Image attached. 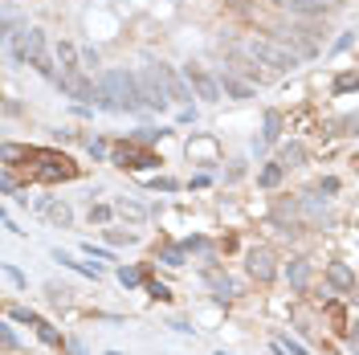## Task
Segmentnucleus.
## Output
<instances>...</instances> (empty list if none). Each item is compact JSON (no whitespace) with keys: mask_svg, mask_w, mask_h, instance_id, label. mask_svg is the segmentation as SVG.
<instances>
[{"mask_svg":"<svg viewBox=\"0 0 359 355\" xmlns=\"http://www.w3.org/2000/svg\"><path fill=\"white\" fill-rule=\"evenodd\" d=\"M17 168H25V176L37 180V184L78 180V164L70 155H61V151H49V147H25V155H21Z\"/></svg>","mask_w":359,"mask_h":355,"instance_id":"1","label":"nucleus"},{"mask_svg":"<svg viewBox=\"0 0 359 355\" xmlns=\"http://www.w3.org/2000/svg\"><path fill=\"white\" fill-rule=\"evenodd\" d=\"M286 274H290V286H294V290H307V282H311V262H307V258H294V262L286 266Z\"/></svg>","mask_w":359,"mask_h":355,"instance_id":"14","label":"nucleus"},{"mask_svg":"<svg viewBox=\"0 0 359 355\" xmlns=\"http://www.w3.org/2000/svg\"><path fill=\"white\" fill-rule=\"evenodd\" d=\"M343 127H347V131H356V135H359V115H356V119H343Z\"/></svg>","mask_w":359,"mask_h":355,"instance_id":"36","label":"nucleus"},{"mask_svg":"<svg viewBox=\"0 0 359 355\" xmlns=\"http://www.w3.org/2000/svg\"><path fill=\"white\" fill-rule=\"evenodd\" d=\"M115 164H119V168H131V172H143V168H155L159 160H155L147 147H139V143H119V147H115Z\"/></svg>","mask_w":359,"mask_h":355,"instance_id":"6","label":"nucleus"},{"mask_svg":"<svg viewBox=\"0 0 359 355\" xmlns=\"http://www.w3.org/2000/svg\"><path fill=\"white\" fill-rule=\"evenodd\" d=\"M159 135H164V131H151V127H143V131H139V143H151V139H159Z\"/></svg>","mask_w":359,"mask_h":355,"instance_id":"34","label":"nucleus"},{"mask_svg":"<svg viewBox=\"0 0 359 355\" xmlns=\"http://www.w3.org/2000/svg\"><path fill=\"white\" fill-rule=\"evenodd\" d=\"M135 78H139V94H143V106L147 111H164L168 106V90H164V78H159L155 61H147Z\"/></svg>","mask_w":359,"mask_h":355,"instance_id":"5","label":"nucleus"},{"mask_svg":"<svg viewBox=\"0 0 359 355\" xmlns=\"http://www.w3.org/2000/svg\"><path fill=\"white\" fill-rule=\"evenodd\" d=\"M119 282H123V286L131 290V286H139V282H143V269H135V266H123V269H119Z\"/></svg>","mask_w":359,"mask_h":355,"instance_id":"23","label":"nucleus"},{"mask_svg":"<svg viewBox=\"0 0 359 355\" xmlns=\"http://www.w3.org/2000/svg\"><path fill=\"white\" fill-rule=\"evenodd\" d=\"M106 217H110V209H106V204H94V209H90V221H106Z\"/></svg>","mask_w":359,"mask_h":355,"instance_id":"32","label":"nucleus"},{"mask_svg":"<svg viewBox=\"0 0 359 355\" xmlns=\"http://www.w3.org/2000/svg\"><path fill=\"white\" fill-rule=\"evenodd\" d=\"M57 61H61V74H57V78L82 74V66H78V53H74V45H70V41H61V45H57Z\"/></svg>","mask_w":359,"mask_h":355,"instance_id":"13","label":"nucleus"},{"mask_svg":"<svg viewBox=\"0 0 359 355\" xmlns=\"http://www.w3.org/2000/svg\"><path fill=\"white\" fill-rule=\"evenodd\" d=\"M147 294H151L155 303H168V298H172V290H168L164 282H147Z\"/></svg>","mask_w":359,"mask_h":355,"instance_id":"26","label":"nucleus"},{"mask_svg":"<svg viewBox=\"0 0 359 355\" xmlns=\"http://www.w3.org/2000/svg\"><path fill=\"white\" fill-rule=\"evenodd\" d=\"M119 213H127V217H135V221H139V217H143V204H131V200H119Z\"/></svg>","mask_w":359,"mask_h":355,"instance_id":"27","label":"nucleus"},{"mask_svg":"<svg viewBox=\"0 0 359 355\" xmlns=\"http://www.w3.org/2000/svg\"><path fill=\"white\" fill-rule=\"evenodd\" d=\"M273 37L286 45V49H294L298 57H314V53H318V45H314L311 29H294V25H290V29H273Z\"/></svg>","mask_w":359,"mask_h":355,"instance_id":"8","label":"nucleus"},{"mask_svg":"<svg viewBox=\"0 0 359 355\" xmlns=\"http://www.w3.org/2000/svg\"><path fill=\"white\" fill-rule=\"evenodd\" d=\"M184 78H188V86L196 90V98H204V102H217L224 94L221 82H217L208 70H200V66H184Z\"/></svg>","mask_w":359,"mask_h":355,"instance_id":"7","label":"nucleus"},{"mask_svg":"<svg viewBox=\"0 0 359 355\" xmlns=\"http://www.w3.org/2000/svg\"><path fill=\"white\" fill-rule=\"evenodd\" d=\"M282 160H286V164H302V160H307V147H302V143H290V147L282 151Z\"/></svg>","mask_w":359,"mask_h":355,"instance_id":"24","label":"nucleus"},{"mask_svg":"<svg viewBox=\"0 0 359 355\" xmlns=\"http://www.w3.org/2000/svg\"><path fill=\"white\" fill-rule=\"evenodd\" d=\"M184 253H188L184 245H168V249H164V262H168V266H184Z\"/></svg>","mask_w":359,"mask_h":355,"instance_id":"25","label":"nucleus"},{"mask_svg":"<svg viewBox=\"0 0 359 355\" xmlns=\"http://www.w3.org/2000/svg\"><path fill=\"white\" fill-rule=\"evenodd\" d=\"M53 262H61V266L78 269V274H86V278H98V266H86V262H74V258H70V253H61V249L53 253Z\"/></svg>","mask_w":359,"mask_h":355,"instance_id":"17","label":"nucleus"},{"mask_svg":"<svg viewBox=\"0 0 359 355\" xmlns=\"http://www.w3.org/2000/svg\"><path fill=\"white\" fill-rule=\"evenodd\" d=\"M90 155L102 160V155H106V143H102V139H90Z\"/></svg>","mask_w":359,"mask_h":355,"instance_id":"31","label":"nucleus"},{"mask_svg":"<svg viewBox=\"0 0 359 355\" xmlns=\"http://www.w3.org/2000/svg\"><path fill=\"white\" fill-rule=\"evenodd\" d=\"M262 188H273V184H278V180H282V164H266V168H262Z\"/></svg>","mask_w":359,"mask_h":355,"instance_id":"22","label":"nucleus"},{"mask_svg":"<svg viewBox=\"0 0 359 355\" xmlns=\"http://www.w3.org/2000/svg\"><path fill=\"white\" fill-rule=\"evenodd\" d=\"M327 314H331V323H335V331H347V327H343V307H335V303H331V307H327Z\"/></svg>","mask_w":359,"mask_h":355,"instance_id":"28","label":"nucleus"},{"mask_svg":"<svg viewBox=\"0 0 359 355\" xmlns=\"http://www.w3.org/2000/svg\"><path fill=\"white\" fill-rule=\"evenodd\" d=\"M45 217L53 224H70V209L66 204H45Z\"/></svg>","mask_w":359,"mask_h":355,"instance_id":"21","label":"nucleus"},{"mask_svg":"<svg viewBox=\"0 0 359 355\" xmlns=\"http://www.w3.org/2000/svg\"><path fill=\"white\" fill-rule=\"evenodd\" d=\"M98 106L102 111H127V115H139L143 111V94H139V78L127 74V70H106L102 82H98Z\"/></svg>","mask_w":359,"mask_h":355,"instance_id":"2","label":"nucleus"},{"mask_svg":"<svg viewBox=\"0 0 359 355\" xmlns=\"http://www.w3.org/2000/svg\"><path fill=\"white\" fill-rule=\"evenodd\" d=\"M351 90H359V74L356 70H343V74L335 78V94H351Z\"/></svg>","mask_w":359,"mask_h":355,"instance_id":"19","label":"nucleus"},{"mask_svg":"<svg viewBox=\"0 0 359 355\" xmlns=\"http://www.w3.org/2000/svg\"><path fill=\"white\" fill-rule=\"evenodd\" d=\"M4 278H8L12 286H25V278H21V269H17V266H4Z\"/></svg>","mask_w":359,"mask_h":355,"instance_id":"30","label":"nucleus"},{"mask_svg":"<svg viewBox=\"0 0 359 355\" xmlns=\"http://www.w3.org/2000/svg\"><path fill=\"white\" fill-rule=\"evenodd\" d=\"M351 41H356V33H343V37L335 41V53H343V49H351Z\"/></svg>","mask_w":359,"mask_h":355,"instance_id":"33","label":"nucleus"},{"mask_svg":"<svg viewBox=\"0 0 359 355\" xmlns=\"http://www.w3.org/2000/svg\"><path fill=\"white\" fill-rule=\"evenodd\" d=\"M66 347H70V355H86V347H82L78 339H66Z\"/></svg>","mask_w":359,"mask_h":355,"instance_id":"35","label":"nucleus"},{"mask_svg":"<svg viewBox=\"0 0 359 355\" xmlns=\"http://www.w3.org/2000/svg\"><path fill=\"white\" fill-rule=\"evenodd\" d=\"M273 253H269L266 245H258V249H249V274L258 278V282H269L273 278Z\"/></svg>","mask_w":359,"mask_h":355,"instance_id":"9","label":"nucleus"},{"mask_svg":"<svg viewBox=\"0 0 359 355\" xmlns=\"http://www.w3.org/2000/svg\"><path fill=\"white\" fill-rule=\"evenodd\" d=\"M12 57L17 61H29L37 74L45 78H57V70H53V61H49V53H45V33L41 29H25V33H17L12 37Z\"/></svg>","mask_w":359,"mask_h":355,"instance_id":"3","label":"nucleus"},{"mask_svg":"<svg viewBox=\"0 0 359 355\" xmlns=\"http://www.w3.org/2000/svg\"><path fill=\"white\" fill-rule=\"evenodd\" d=\"M356 164H359V160H356Z\"/></svg>","mask_w":359,"mask_h":355,"instance_id":"38","label":"nucleus"},{"mask_svg":"<svg viewBox=\"0 0 359 355\" xmlns=\"http://www.w3.org/2000/svg\"><path fill=\"white\" fill-rule=\"evenodd\" d=\"M33 327H37V335H41L49 347H61V335H57V327H53V323H45L41 314H37V323H33Z\"/></svg>","mask_w":359,"mask_h":355,"instance_id":"18","label":"nucleus"},{"mask_svg":"<svg viewBox=\"0 0 359 355\" xmlns=\"http://www.w3.org/2000/svg\"><path fill=\"white\" fill-rule=\"evenodd\" d=\"M245 49H249V57H258V61H262V66H269V70H294V66L302 61L294 49H286L278 37H249V41H245Z\"/></svg>","mask_w":359,"mask_h":355,"instance_id":"4","label":"nucleus"},{"mask_svg":"<svg viewBox=\"0 0 359 355\" xmlns=\"http://www.w3.org/2000/svg\"><path fill=\"white\" fill-rule=\"evenodd\" d=\"M106 241H110V245H127V241H131V233H123V229H110V233H106Z\"/></svg>","mask_w":359,"mask_h":355,"instance_id":"29","label":"nucleus"},{"mask_svg":"<svg viewBox=\"0 0 359 355\" xmlns=\"http://www.w3.org/2000/svg\"><path fill=\"white\" fill-rule=\"evenodd\" d=\"M282 135V115L278 111H266V135H262V143H273Z\"/></svg>","mask_w":359,"mask_h":355,"instance_id":"20","label":"nucleus"},{"mask_svg":"<svg viewBox=\"0 0 359 355\" xmlns=\"http://www.w3.org/2000/svg\"><path fill=\"white\" fill-rule=\"evenodd\" d=\"M282 8H290V12H302V17H318V12H331L322 0H278Z\"/></svg>","mask_w":359,"mask_h":355,"instance_id":"15","label":"nucleus"},{"mask_svg":"<svg viewBox=\"0 0 359 355\" xmlns=\"http://www.w3.org/2000/svg\"><path fill=\"white\" fill-rule=\"evenodd\" d=\"M155 70H159V78H164V90H168V98H176V102H188V98H192V94H188V86H184V78H180L172 66H164V61H159Z\"/></svg>","mask_w":359,"mask_h":355,"instance_id":"11","label":"nucleus"},{"mask_svg":"<svg viewBox=\"0 0 359 355\" xmlns=\"http://www.w3.org/2000/svg\"><path fill=\"white\" fill-rule=\"evenodd\" d=\"M204 282H208V290H213V298H221V303H229V298L237 294V286H233V278H229V274H221V269H208V274H204Z\"/></svg>","mask_w":359,"mask_h":355,"instance_id":"12","label":"nucleus"},{"mask_svg":"<svg viewBox=\"0 0 359 355\" xmlns=\"http://www.w3.org/2000/svg\"><path fill=\"white\" fill-rule=\"evenodd\" d=\"M327 278H331V286H335L339 294H356V274H351V266L331 262V266H327Z\"/></svg>","mask_w":359,"mask_h":355,"instance_id":"10","label":"nucleus"},{"mask_svg":"<svg viewBox=\"0 0 359 355\" xmlns=\"http://www.w3.org/2000/svg\"><path fill=\"white\" fill-rule=\"evenodd\" d=\"M221 90H224V94H233V98H253V90L245 86V82H237L233 74H224V78H221Z\"/></svg>","mask_w":359,"mask_h":355,"instance_id":"16","label":"nucleus"},{"mask_svg":"<svg viewBox=\"0 0 359 355\" xmlns=\"http://www.w3.org/2000/svg\"><path fill=\"white\" fill-rule=\"evenodd\" d=\"M351 339H356V347H359V323H356V327H351Z\"/></svg>","mask_w":359,"mask_h":355,"instance_id":"37","label":"nucleus"}]
</instances>
